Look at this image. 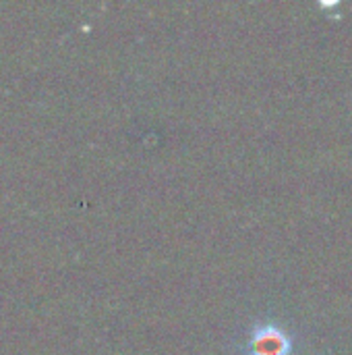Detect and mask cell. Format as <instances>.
<instances>
[{
  "label": "cell",
  "instance_id": "obj_1",
  "mask_svg": "<svg viewBox=\"0 0 352 355\" xmlns=\"http://www.w3.org/2000/svg\"><path fill=\"white\" fill-rule=\"evenodd\" d=\"M245 355H293L295 339L288 331L274 322L257 324L243 345Z\"/></svg>",
  "mask_w": 352,
  "mask_h": 355
}]
</instances>
